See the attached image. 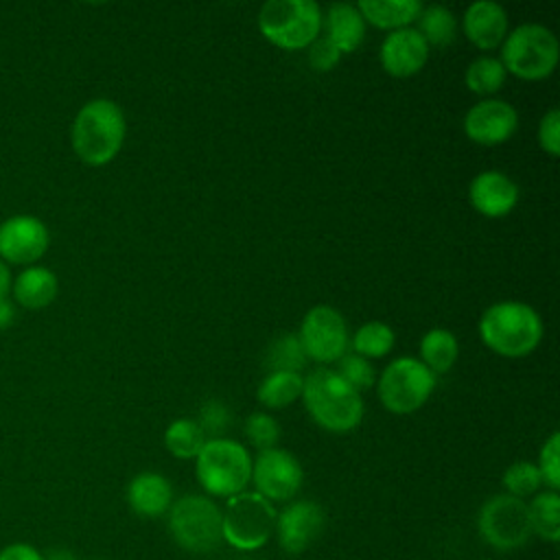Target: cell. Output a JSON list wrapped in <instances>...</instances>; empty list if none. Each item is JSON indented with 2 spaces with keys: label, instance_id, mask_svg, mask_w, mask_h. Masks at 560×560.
<instances>
[{
  "label": "cell",
  "instance_id": "1",
  "mask_svg": "<svg viewBox=\"0 0 560 560\" xmlns=\"http://www.w3.org/2000/svg\"><path fill=\"white\" fill-rule=\"evenodd\" d=\"M302 400L315 424L330 433H348L363 418L361 392L328 368H317L304 376Z\"/></svg>",
  "mask_w": 560,
  "mask_h": 560
},
{
  "label": "cell",
  "instance_id": "2",
  "mask_svg": "<svg viewBox=\"0 0 560 560\" xmlns=\"http://www.w3.org/2000/svg\"><path fill=\"white\" fill-rule=\"evenodd\" d=\"M125 116L118 103L109 98L88 101L72 122V149L81 162L103 166L112 162L125 140Z\"/></svg>",
  "mask_w": 560,
  "mask_h": 560
},
{
  "label": "cell",
  "instance_id": "3",
  "mask_svg": "<svg viewBox=\"0 0 560 560\" xmlns=\"http://www.w3.org/2000/svg\"><path fill=\"white\" fill-rule=\"evenodd\" d=\"M479 337L492 352L518 359L534 352L540 343L542 319L523 302H497L483 311Z\"/></svg>",
  "mask_w": 560,
  "mask_h": 560
},
{
  "label": "cell",
  "instance_id": "4",
  "mask_svg": "<svg viewBox=\"0 0 560 560\" xmlns=\"http://www.w3.org/2000/svg\"><path fill=\"white\" fill-rule=\"evenodd\" d=\"M195 475L206 497L230 499L247 490L252 481V455L236 440H206L195 457Z\"/></svg>",
  "mask_w": 560,
  "mask_h": 560
},
{
  "label": "cell",
  "instance_id": "5",
  "mask_svg": "<svg viewBox=\"0 0 560 560\" xmlns=\"http://www.w3.org/2000/svg\"><path fill=\"white\" fill-rule=\"evenodd\" d=\"M171 540L188 553H210L221 542V508L206 494H184L166 512Z\"/></svg>",
  "mask_w": 560,
  "mask_h": 560
},
{
  "label": "cell",
  "instance_id": "6",
  "mask_svg": "<svg viewBox=\"0 0 560 560\" xmlns=\"http://www.w3.org/2000/svg\"><path fill=\"white\" fill-rule=\"evenodd\" d=\"M278 510L271 501L254 490L228 499L221 510V536L236 551L262 549L276 532Z\"/></svg>",
  "mask_w": 560,
  "mask_h": 560
},
{
  "label": "cell",
  "instance_id": "7",
  "mask_svg": "<svg viewBox=\"0 0 560 560\" xmlns=\"http://www.w3.org/2000/svg\"><path fill=\"white\" fill-rule=\"evenodd\" d=\"M258 28L278 48H308L319 37L322 9L313 0H269L258 13Z\"/></svg>",
  "mask_w": 560,
  "mask_h": 560
},
{
  "label": "cell",
  "instance_id": "8",
  "mask_svg": "<svg viewBox=\"0 0 560 560\" xmlns=\"http://www.w3.org/2000/svg\"><path fill=\"white\" fill-rule=\"evenodd\" d=\"M560 57L558 37L542 24H521L505 35L501 46V63L505 72L525 79H547Z\"/></svg>",
  "mask_w": 560,
  "mask_h": 560
},
{
  "label": "cell",
  "instance_id": "9",
  "mask_svg": "<svg viewBox=\"0 0 560 560\" xmlns=\"http://www.w3.org/2000/svg\"><path fill=\"white\" fill-rule=\"evenodd\" d=\"M477 532L497 551H514L532 540L527 501L512 494H494L479 508Z\"/></svg>",
  "mask_w": 560,
  "mask_h": 560
},
{
  "label": "cell",
  "instance_id": "10",
  "mask_svg": "<svg viewBox=\"0 0 560 560\" xmlns=\"http://www.w3.org/2000/svg\"><path fill=\"white\" fill-rule=\"evenodd\" d=\"M435 387V374L416 357H400L392 361L378 383V398L392 413H411L420 409Z\"/></svg>",
  "mask_w": 560,
  "mask_h": 560
},
{
  "label": "cell",
  "instance_id": "11",
  "mask_svg": "<svg viewBox=\"0 0 560 560\" xmlns=\"http://www.w3.org/2000/svg\"><path fill=\"white\" fill-rule=\"evenodd\" d=\"M304 481V470L298 457L284 448L258 451L252 459L254 492L271 503H289L295 499Z\"/></svg>",
  "mask_w": 560,
  "mask_h": 560
},
{
  "label": "cell",
  "instance_id": "12",
  "mask_svg": "<svg viewBox=\"0 0 560 560\" xmlns=\"http://www.w3.org/2000/svg\"><path fill=\"white\" fill-rule=\"evenodd\" d=\"M298 339L306 359L317 363L339 361L348 352V328L341 313L332 306H313L300 326Z\"/></svg>",
  "mask_w": 560,
  "mask_h": 560
},
{
  "label": "cell",
  "instance_id": "13",
  "mask_svg": "<svg viewBox=\"0 0 560 560\" xmlns=\"http://www.w3.org/2000/svg\"><path fill=\"white\" fill-rule=\"evenodd\" d=\"M326 512L311 499L289 501L276 518V540L289 556L304 553L324 532Z\"/></svg>",
  "mask_w": 560,
  "mask_h": 560
},
{
  "label": "cell",
  "instance_id": "14",
  "mask_svg": "<svg viewBox=\"0 0 560 560\" xmlns=\"http://www.w3.org/2000/svg\"><path fill=\"white\" fill-rule=\"evenodd\" d=\"M518 127L516 109L497 98L475 103L464 116V133L481 147H497L508 142Z\"/></svg>",
  "mask_w": 560,
  "mask_h": 560
},
{
  "label": "cell",
  "instance_id": "15",
  "mask_svg": "<svg viewBox=\"0 0 560 560\" xmlns=\"http://www.w3.org/2000/svg\"><path fill=\"white\" fill-rule=\"evenodd\" d=\"M48 249V228L31 214H15L0 223V256L9 262H33Z\"/></svg>",
  "mask_w": 560,
  "mask_h": 560
},
{
  "label": "cell",
  "instance_id": "16",
  "mask_svg": "<svg viewBox=\"0 0 560 560\" xmlns=\"http://www.w3.org/2000/svg\"><path fill=\"white\" fill-rule=\"evenodd\" d=\"M378 59L387 74L405 79L422 70L429 59V46L418 28H398L383 39Z\"/></svg>",
  "mask_w": 560,
  "mask_h": 560
},
{
  "label": "cell",
  "instance_id": "17",
  "mask_svg": "<svg viewBox=\"0 0 560 560\" xmlns=\"http://www.w3.org/2000/svg\"><path fill=\"white\" fill-rule=\"evenodd\" d=\"M468 199L479 214L499 219L514 210L518 186L501 171H483L470 182Z\"/></svg>",
  "mask_w": 560,
  "mask_h": 560
},
{
  "label": "cell",
  "instance_id": "18",
  "mask_svg": "<svg viewBox=\"0 0 560 560\" xmlns=\"http://www.w3.org/2000/svg\"><path fill=\"white\" fill-rule=\"evenodd\" d=\"M462 26L470 44L481 50H492L503 44L508 35V13L497 2L477 0L466 9Z\"/></svg>",
  "mask_w": 560,
  "mask_h": 560
},
{
  "label": "cell",
  "instance_id": "19",
  "mask_svg": "<svg viewBox=\"0 0 560 560\" xmlns=\"http://www.w3.org/2000/svg\"><path fill=\"white\" fill-rule=\"evenodd\" d=\"M173 501V486L160 472H140L127 486V503L131 512L140 518L166 516Z\"/></svg>",
  "mask_w": 560,
  "mask_h": 560
},
{
  "label": "cell",
  "instance_id": "20",
  "mask_svg": "<svg viewBox=\"0 0 560 560\" xmlns=\"http://www.w3.org/2000/svg\"><path fill=\"white\" fill-rule=\"evenodd\" d=\"M324 37L343 55L354 52L365 37V22L357 9V4L335 2L322 13Z\"/></svg>",
  "mask_w": 560,
  "mask_h": 560
},
{
  "label": "cell",
  "instance_id": "21",
  "mask_svg": "<svg viewBox=\"0 0 560 560\" xmlns=\"http://www.w3.org/2000/svg\"><path fill=\"white\" fill-rule=\"evenodd\" d=\"M357 9L363 22L383 31H398L418 20L422 4L418 0H361Z\"/></svg>",
  "mask_w": 560,
  "mask_h": 560
},
{
  "label": "cell",
  "instance_id": "22",
  "mask_svg": "<svg viewBox=\"0 0 560 560\" xmlns=\"http://www.w3.org/2000/svg\"><path fill=\"white\" fill-rule=\"evenodd\" d=\"M57 276L46 267H26L13 282L15 300L26 308H44L57 295Z\"/></svg>",
  "mask_w": 560,
  "mask_h": 560
},
{
  "label": "cell",
  "instance_id": "23",
  "mask_svg": "<svg viewBox=\"0 0 560 560\" xmlns=\"http://www.w3.org/2000/svg\"><path fill=\"white\" fill-rule=\"evenodd\" d=\"M532 536L556 545L560 540V494L556 490H540L527 503Z\"/></svg>",
  "mask_w": 560,
  "mask_h": 560
},
{
  "label": "cell",
  "instance_id": "24",
  "mask_svg": "<svg viewBox=\"0 0 560 560\" xmlns=\"http://www.w3.org/2000/svg\"><path fill=\"white\" fill-rule=\"evenodd\" d=\"M457 352H459L457 339L446 328H431L420 339V361L433 374L448 372L453 368V363L457 361Z\"/></svg>",
  "mask_w": 560,
  "mask_h": 560
},
{
  "label": "cell",
  "instance_id": "25",
  "mask_svg": "<svg viewBox=\"0 0 560 560\" xmlns=\"http://www.w3.org/2000/svg\"><path fill=\"white\" fill-rule=\"evenodd\" d=\"M302 383H304V376H300V372H269L260 381L256 389V398L265 407L282 409L302 396Z\"/></svg>",
  "mask_w": 560,
  "mask_h": 560
},
{
  "label": "cell",
  "instance_id": "26",
  "mask_svg": "<svg viewBox=\"0 0 560 560\" xmlns=\"http://www.w3.org/2000/svg\"><path fill=\"white\" fill-rule=\"evenodd\" d=\"M206 435L197 420L179 418L173 420L164 431V446L177 459H195L206 444Z\"/></svg>",
  "mask_w": 560,
  "mask_h": 560
},
{
  "label": "cell",
  "instance_id": "27",
  "mask_svg": "<svg viewBox=\"0 0 560 560\" xmlns=\"http://www.w3.org/2000/svg\"><path fill=\"white\" fill-rule=\"evenodd\" d=\"M418 22H420L418 33L422 35L427 46L444 48L455 39V33H457L455 15L442 4L422 7V11L418 15Z\"/></svg>",
  "mask_w": 560,
  "mask_h": 560
},
{
  "label": "cell",
  "instance_id": "28",
  "mask_svg": "<svg viewBox=\"0 0 560 560\" xmlns=\"http://www.w3.org/2000/svg\"><path fill=\"white\" fill-rule=\"evenodd\" d=\"M505 68L497 57H477L464 74L466 88L475 94L481 96H490L494 92H499L505 83Z\"/></svg>",
  "mask_w": 560,
  "mask_h": 560
},
{
  "label": "cell",
  "instance_id": "29",
  "mask_svg": "<svg viewBox=\"0 0 560 560\" xmlns=\"http://www.w3.org/2000/svg\"><path fill=\"white\" fill-rule=\"evenodd\" d=\"M304 348L298 339V335L287 332L271 341L265 354V365L269 372H300L306 365Z\"/></svg>",
  "mask_w": 560,
  "mask_h": 560
},
{
  "label": "cell",
  "instance_id": "30",
  "mask_svg": "<svg viewBox=\"0 0 560 560\" xmlns=\"http://www.w3.org/2000/svg\"><path fill=\"white\" fill-rule=\"evenodd\" d=\"M392 348H394V330L383 322H368L352 337V350L363 359L385 357Z\"/></svg>",
  "mask_w": 560,
  "mask_h": 560
},
{
  "label": "cell",
  "instance_id": "31",
  "mask_svg": "<svg viewBox=\"0 0 560 560\" xmlns=\"http://www.w3.org/2000/svg\"><path fill=\"white\" fill-rule=\"evenodd\" d=\"M501 483L505 488V494H512L516 499H527L540 492L542 479L534 462H514L512 466L505 468Z\"/></svg>",
  "mask_w": 560,
  "mask_h": 560
},
{
  "label": "cell",
  "instance_id": "32",
  "mask_svg": "<svg viewBox=\"0 0 560 560\" xmlns=\"http://www.w3.org/2000/svg\"><path fill=\"white\" fill-rule=\"evenodd\" d=\"M536 468L540 472L542 486H547V490L558 492L560 488V433L558 431H553L540 446Z\"/></svg>",
  "mask_w": 560,
  "mask_h": 560
},
{
  "label": "cell",
  "instance_id": "33",
  "mask_svg": "<svg viewBox=\"0 0 560 560\" xmlns=\"http://www.w3.org/2000/svg\"><path fill=\"white\" fill-rule=\"evenodd\" d=\"M348 385H352L357 392L368 389L374 385V368L370 365L368 359L354 354V352H346L339 359V365L335 370Z\"/></svg>",
  "mask_w": 560,
  "mask_h": 560
},
{
  "label": "cell",
  "instance_id": "34",
  "mask_svg": "<svg viewBox=\"0 0 560 560\" xmlns=\"http://www.w3.org/2000/svg\"><path fill=\"white\" fill-rule=\"evenodd\" d=\"M245 435L249 440L252 446H256L258 451H267L273 448L278 438H280V427L276 422V418H271L269 413H252L245 422Z\"/></svg>",
  "mask_w": 560,
  "mask_h": 560
},
{
  "label": "cell",
  "instance_id": "35",
  "mask_svg": "<svg viewBox=\"0 0 560 560\" xmlns=\"http://www.w3.org/2000/svg\"><path fill=\"white\" fill-rule=\"evenodd\" d=\"M230 422H232V416H230L228 407L221 400H208L201 407L199 420H197V424L201 427V431H203V435L208 440L223 438V433L230 427Z\"/></svg>",
  "mask_w": 560,
  "mask_h": 560
},
{
  "label": "cell",
  "instance_id": "36",
  "mask_svg": "<svg viewBox=\"0 0 560 560\" xmlns=\"http://www.w3.org/2000/svg\"><path fill=\"white\" fill-rule=\"evenodd\" d=\"M339 59H341V52L326 37H317L308 46V66L317 72L332 70L339 63Z\"/></svg>",
  "mask_w": 560,
  "mask_h": 560
},
{
  "label": "cell",
  "instance_id": "37",
  "mask_svg": "<svg viewBox=\"0 0 560 560\" xmlns=\"http://www.w3.org/2000/svg\"><path fill=\"white\" fill-rule=\"evenodd\" d=\"M538 144L549 155L560 153V112L549 109L538 125Z\"/></svg>",
  "mask_w": 560,
  "mask_h": 560
},
{
  "label": "cell",
  "instance_id": "38",
  "mask_svg": "<svg viewBox=\"0 0 560 560\" xmlns=\"http://www.w3.org/2000/svg\"><path fill=\"white\" fill-rule=\"evenodd\" d=\"M0 560H44V553L31 542H9L0 549Z\"/></svg>",
  "mask_w": 560,
  "mask_h": 560
},
{
  "label": "cell",
  "instance_id": "39",
  "mask_svg": "<svg viewBox=\"0 0 560 560\" xmlns=\"http://www.w3.org/2000/svg\"><path fill=\"white\" fill-rule=\"evenodd\" d=\"M15 317V311H13V304L7 302L4 298H0V328H7Z\"/></svg>",
  "mask_w": 560,
  "mask_h": 560
},
{
  "label": "cell",
  "instance_id": "40",
  "mask_svg": "<svg viewBox=\"0 0 560 560\" xmlns=\"http://www.w3.org/2000/svg\"><path fill=\"white\" fill-rule=\"evenodd\" d=\"M44 560H77V556L66 547H55L48 549V553H44Z\"/></svg>",
  "mask_w": 560,
  "mask_h": 560
},
{
  "label": "cell",
  "instance_id": "41",
  "mask_svg": "<svg viewBox=\"0 0 560 560\" xmlns=\"http://www.w3.org/2000/svg\"><path fill=\"white\" fill-rule=\"evenodd\" d=\"M9 284H11V276H9V267L4 265V260L0 258V298L7 295L9 291Z\"/></svg>",
  "mask_w": 560,
  "mask_h": 560
},
{
  "label": "cell",
  "instance_id": "42",
  "mask_svg": "<svg viewBox=\"0 0 560 560\" xmlns=\"http://www.w3.org/2000/svg\"><path fill=\"white\" fill-rule=\"evenodd\" d=\"M90 560H103V558H90Z\"/></svg>",
  "mask_w": 560,
  "mask_h": 560
}]
</instances>
